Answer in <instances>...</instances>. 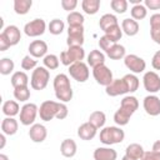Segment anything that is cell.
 Here are the masks:
<instances>
[{
  "label": "cell",
  "instance_id": "cell-1",
  "mask_svg": "<svg viewBox=\"0 0 160 160\" xmlns=\"http://www.w3.org/2000/svg\"><path fill=\"white\" fill-rule=\"evenodd\" d=\"M68 114H69V109L66 104L60 101L58 102L52 100H46L39 108V116L44 121H50L54 118L62 120L68 116Z\"/></svg>",
  "mask_w": 160,
  "mask_h": 160
},
{
  "label": "cell",
  "instance_id": "cell-2",
  "mask_svg": "<svg viewBox=\"0 0 160 160\" xmlns=\"http://www.w3.org/2000/svg\"><path fill=\"white\" fill-rule=\"evenodd\" d=\"M52 86L55 96L58 100H60V102H69L72 99V88L70 84V79L66 74H58L54 78Z\"/></svg>",
  "mask_w": 160,
  "mask_h": 160
},
{
  "label": "cell",
  "instance_id": "cell-3",
  "mask_svg": "<svg viewBox=\"0 0 160 160\" xmlns=\"http://www.w3.org/2000/svg\"><path fill=\"white\" fill-rule=\"evenodd\" d=\"M99 138L104 145H114L124 141L125 132L120 126H105L100 130Z\"/></svg>",
  "mask_w": 160,
  "mask_h": 160
},
{
  "label": "cell",
  "instance_id": "cell-4",
  "mask_svg": "<svg viewBox=\"0 0 160 160\" xmlns=\"http://www.w3.org/2000/svg\"><path fill=\"white\" fill-rule=\"evenodd\" d=\"M50 80V71L45 66H38L35 70H32L31 78H30V86L34 90H44Z\"/></svg>",
  "mask_w": 160,
  "mask_h": 160
},
{
  "label": "cell",
  "instance_id": "cell-5",
  "mask_svg": "<svg viewBox=\"0 0 160 160\" xmlns=\"http://www.w3.org/2000/svg\"><path fill=\"white\" fill-rule=\"evenodd\" d=\"M85 58V50L82 46H70L68 50L60 54V62L65 66H70L75 62L82 61Z\"/></svg>",
  "mask_w": 160,
  "mask_h": 160
},
{
  "label": "cell",
  "instance_id": "cell-6",
  "mask_svg": "<svg viewBox=\"0 0 160 160\" xmlns=\"http://www.w3.org/2000/svg\"><path fill=\"white\" fill-rule=\"evenodd\" d=\"M39 114V108L36 104L34 102H26L21 106V110H20V122L25 126H30V125H34V121L36 119Z\"/></svg>",
  "mask_w": 160,
  "mask_h": 160
},
{
  "label": "cell",
  "instance_id": "cell-7",
  "mask_svg": "<svg viewBox=\"0 0 160 160\" xmlns=\"http://www.w3.org/2000/svg\"><path fill=\"white\" fill-rule=\"evenodd\" d=\"M69 74L78 82H85L89 79V75H90L89 65L84 61L75 62V64L69 66Z\"/></svg>",
  "mask_w": 160,
  "mask_h": 160
},
{
  "label": "cell",
  "instance_id": "cell-8",
  "mask_svg": "<svg viewBox=\"0 0 160 160\" xmlns=\"http://www.w3.org/2000/svg\"><path fill=\"white\" fill-rule=\"evenodd\" d=\"M46 30V22L44 19H34L29 22L25 24L24 26V32L26 36L29 38H38V36H41Z\"/></svg>",
  "mask_w": 160,
  "mask_h": 160
},
{
  "label": "cell",
  "instance_id": "cell-9",
  "mask_svg": "<svg viewBox=\"0 0 160 160\" xmlns=\"http://www.w3.org/2000/svg\"><path fill=\"white\" fill-rule=\"evenodd\" d=\"M92 76L95 79V81L99 84V85H102V86H108L112 82L114 78H112V71L104 64V65H100V66H96L92 69Z\"/></svg>",
  "mask_w": 160,
  "mask_h": 160
},
{
  "label": "cell",
  "instance_id": "cell-10",
  "mask_svg": "<svg viewBox=\"0 0 160 160\" xmlns=\"http://www.w3.org/2000/svg\"><path fill=\"white\" fill-rule=\"evenodd\" d=\"M124 64L125 66L131 71V74H140L144 72L146 69V62L142 58L135 55V54H129L124 58Z\"/></svg>",
  "mask_w": 160,
  "mask_h": 160
},
{
  "label": "cell",
  "instance_id": "cell-11",
  "mask_svg": "<svg viewBox=\"0 0 160 160\" xmlns=\"http://www.w3.org/2000/svg\"><path fill=\"white\" fill-rule=\"evenodd\" d=\"M84 26H69L66 45L70 46H82L84 44Z\"/></svg>",
  "mask_w": 160,
  "mask_h": 160
},
{
  "label": "cell",
  "instance_id": "cell-12",
  "mask_svg": "<svg viewBox=\"0 0 160 160\" xmlns=\"http://www.w3.org/2000/svg\"><path fill=\"white\" fill-rule=\"evenodd\" d=\"M142 84L144 89L150 94L160 91V76L155 71H146L142 76Z\"/></svg>",
  "mask_w": 160,
  "mask_h": 160
},
{
  "label": "cell",
  "instance_id": "cell-13",
  "mask_svg": "<svg viewBox=\"0 0 160 160\" xmlns=\"http://www.w3.org/2000/svg\"><path fill=\"white\" fill-rule=\"evenodd\" d=\"M142 106L148 115H150V116L160 115V99L156 95L150 94V95L145 96L142 100Z\"/></svg>",
  "mask_w": 160,
  "mask_h": 160
},
{
  "label": "cell",
  "instance_id": "cell-14",
  "mask_svg": "<svg viewBox=\"0 0 160 160\" xmlns=\"http://www.w3.org/2000/svg\"><path fill=\"white\" fill-rule=\"evenodd\" d=\"M105 92L109 96L115 98V96H119V95L129 94V90H128V86H126L124 79L121 78V79H114L112 82L105 88Z\"/></svg>",
  "mask_w": 160,
  "mask_h": 160
},
{
  "label": "cell",
  "instance_id": "cell-15",
  "mask_svg": "<svg viewBox=\"0 0 160 160\" xmlns=\"http://www.w3.org/2000/svg\"><path fill=\"white\" fill-rule=\"evenodd\" d=\"M1 35L9 41V44L11 46H15L20 42L21 40V32H20V29L16 26V25H8L2 29L1 31Z\"/></svg>",
  "mask_w": 160,
  "mask_h": 160
},
{
  "label": "cell",
  "instance_id": "cell-16",
  "mask_svg": "<svg viewBox=\"0 0 160 160\" xmlns=\"http://www.w3.org/2000/svg\"><path fill=\"white\" fill-rule=\"evenodd\" d=\"M29 54L35 59H39V58L44 59L48 55V44L44 40L31 41L29 45Z\"/></svg>",
  "mask_w": 160,
  "mask_h": 160
},
{
  "label": "cell",
  "instance_id": "cell-17",
  "mask_svg": "<svg viewBox=\"0 0 160 160\" xmlns=\"http://www.w3.org/2000/svg\"><path fill=\"white\" fill-rule=\"evenodd\" d=\"M48 136V130L42 124H34L30 126L29 138L34 142H42Z\"/></svg>",
  "mask_w": 160,
  "mask_h": 160
},
{
  "label": "cell",
  "instance_id": "cell-18",
  "mask_svg": "<svg viewBox=\"0 0 160 160\" xmlns=\"http://www.w3.org/2000/svg\"><path fill=\"white\" fill-rule=\"evenodd\" d=\"M92 156H94V160H116L118 152L112 148L100 146L94 150Z\"/></svg>",
  "mask_w": 160,
  "mask_h": 160
},
{
  "label": "cell",
  "instance_id": "cell-19",
  "mask_svg": "<svg viewBox=\"0 0 160 160\" xmlns=\"http://www.w3.org/2000/svg\"><path fill=\"white\" fill-rule=\"evenodd\" d=\"M96 132H98V129H96L92 124H90L89 121L81 124V125L78 128V136H79L81 140H85V141L92 140V139L96 136Z\"/></svg>",
  "mask_w": 160,
  "mask_h": 160
},
{
  "label": "cell",
  "instance_id": "cell-20",
  "mask_svg": "<svg viewBox=\"0 0 160 160\" xmlns=\"http://www.w3.org/2000/svg\"><path fill=\"white\" fill-rule=\"evenodd\" d=\"M78 151V145L72 139H64L60 144V152L64 158H74Z\"/></svg>",
  "mask_w": 160,
  "mask_h": 160
},
{
  "label": "cell",
  "instance_id": "cell-21",
  "mask_svg": "<svg viewBox=\"0 0 160 160\" xmlns=\"http://www.w3.org/2000/svg\"><path fill=\"white\" fill-rule=\"evenodd\" d=\"M139 22L131 18H128V19H124L121 21V30L125 35L128 36H135L138 32H139Z\"/></svg>",
  "mask_w": 160,
  "mask_h": 160
},
{
  "label": "cell",
  "instance_id": "cell-22",
  "mask_svg": "<svg viewBox=\"0 0 160 160\" xmlns=\"http://www.w3.org/2000/svg\"><path fill=\"white\" fill-rule=\"evenodd\" d=\"M89 66H91L92 69L100 65L105 64V54L100 50H91L88 55V62Z\"/></svg>",
  "mask_w": 160,
  "mask_h": 160
},
{
  "label": "cell",
  "instance_id": "cell-23",
  "mask_svg": "<svg viewBox=\"0 0 160 160\" xmlns=\"http://www.w3.org/2000/svg\"><path fill=\"white\" fill-rule=\"evenodd\" d=\"M2 114L6 116V118H14L18 114H20V110L21 108L19 106L18 101L15 100H6L4 104H2Z\"/></svg>",
  "mask_w": 160,
  "mask_h": 160
},
{
  "label": "cell",
  "instance_id": "cell-24",
  "mask_svg": "<svg viewBox=\"0 0 160 160\" xmlns=\"http://www.w3.org/2000/svg\"><path fill=\"white\" fill-rule=\"evenodd\" d=\"M18 129H19V124L14 118L2 119V121H1V131L5 135H9V136L15 135L18 132Z\"/></svg>",
  "mask_w": 160,
  "mask_h": 160
},
{
  "label": "cell",
  "instance_id": "cell-25",
  "mask_svg": "<svg viewBox=\"0 0 160 160\" xmlns=\"http://www.w3.org/2000/svg\"><path fill=\"white\" fill-rule=\"evenodd\" d=\"M120 108L126 110L128 112H130L132 115L139 108V100L132 95H126L122 98V100L120 102Z\"/></svg>",
  "mask_w": 160,
  "mask_h": 160
},
{
  "label": "cell",
  "instance_id": "cell-26",
  "mask_svg": "<svg viewBox=\"0 0 160 160\" xmlns=\"http://www.w3.org/2000/svg\"><path fill=\"white\" fill-rule=\"evenodd\" d=\"M144 148L138 144V142H132V144H129L125 149V155L131 158V159H135V160H141L142 156H144Z\"/></svg>",
  "mask_w": 160,
  "mask_h": 160
},
{
  "label": "cell",
  "instance_id": "cell-27",
  "mask_svg": "<svg viewBox=\"0 0 160 160\" xmlns=\"http://www.w3.org/2000/svg\"><path fill=\"white\" fill-rule=\"evenodd\" d=\"M10 80H11V85H12L14 89H15V88L28 86V85H29V81H30V80H29V76L26 75L25 71H15V72L11 75Z\"/></svg>",
  "mask_w": 160,
  "mask_h": 160
},
{
  "label": "cell",
  "instance_id": "cell-28",
  "mask_svg": "<svg viewBox=\"0 0 160 160\" xmlns=\"http://www.w3.org/2000/svg\"><path fill=\"white\" fill-rule=\"evenodd\" d=\"M90 124H92L96 129H102L104 125H105V121H106V115L104 111H100V110H95L90 114L89 116V120H88Z\"/></svg>",
  "mask_w": 160,
  "mask_h": 160
},
{
  "label": "cell",
  "instance_id": "cell-29",
  "mask_svg": "<svg viewBox=\"0 0 160 160\" xmlns=\"http://www.w3.org/2000/svg\"><path fill=\"white\" fill-rule=\"evenodd\" d=\"M105 54H106L111 60H120V59H124V58L126 56V50H125V46H124V45L114 44Z\"/></svg>",
  "mask_w": 160,
  "mask_h": 160
},
{
  "label": "cell",
  "instance_id": "cell-30",
  "mask_svg": "<svg viewBox=\"0 0 160 160\" xmlns=\"http://www.w3.org/2000/svg\"><path fill=\"white\" fill-rule=\"evenodd\" d=\"M118 24H119L118 18L112 14H104L99 20V26L102 31H106L108 29H110V28H112Z\"/></svg>",
  "mask_w": 160,
  "mask_h": 160
},
{
  "label": "cell",
  "instance_id": "cell-31",
  "mask_svg": "<svg viewBox=\"0 0 160 160\" xmlns=\"http://www.w3.org/2000/svg\"><path fill=\"white\" fill-rule=\"evenodd\" d=\"M81 8H82L85 14L95 15L100 9V0H82Z\"/></svg>",
  "mask_w": 160,
  "mask_h": 160
},
{
  "label": "cell",
  "instance_id": "cell-32",
  "mask_svg": "<svg viewBox=\"0 0 160 160\" xmlns=\"http://www.w3.org/2000/svg\"><path fill=\"white\" fill-rule=\"evenodd\" d=\"M131 116H132V115H131L130 112H128L126 110L119 108V109L115 111V114H114V121H115L116 125H119V126L121 128V126H124V125H128V122H129V120H130Z\"/></svg>",
  "mask_w": 160,
  "mask_h": 160
},
{
  "label": "cell",
  "instance_id": "cell-33",
  "mask_svg": "<svg viewBox=\"0 0 160 160\" xmlns=\"http://www.w3.org/2000/svg\"><path fill=\"white\" fill-rule=\"evenodd\" d=\"M31 5H32L31 0H15L14 1V11L18 15H25L29 12Z\"/></svg>",
  "mask_w": 160,
  "mask_h": 160
},
{
  "label": "cell",
  "instance_id": "cell-34",
  "mask_svg": "<svg viewBox=\"0 0 160 160\" xmlns=\"http://www.w3.org/2000/svg\"><path fill=\"white\" fill-rule=\"evenodd\" d=\"M122 79H124V81H125L126 86H128L129 94L135 92V91L139 89L140 81H139V78H138L135 74H131V72H130V74H126V75L122 76Z\"/></svg>",
  "mask_w": 160,
  "mask_h": 160
},
{
  "label": "cell",
  "instance_id": "cell-35",
  "mask_svg": "<svg viewBox=\"0 0 160 160\" xmlns=\"http://www.w3.org/2000/svg\"><path fill=\"white\" fill-rule=\"evenodd\" d=\"M66 21L69 24V26H84V15L79 11H72L69 12L66 16Z\"/></svg>",
  "mask_w": 160,
  "mask_h": 160
},
{
  "label": "cell",
  "instance_id": "cell-36",
  "mask_svg": "<svg viewBox=\"0 0 160 160\" xmlns=\"http://www.w3.org/2000/svg\"><path fill=\"white\" fill-rule=\"evenodd\" d=\"M130 15H131V19L134 20H142L146 18L148 15V9L145 8L144 4H139V5H134L130 10Z\"/></svg>",
  "mask_w": 160,
  "mask_h": 160
},
{
  "label": "cell",
  "instance_id": "cell-37",
  "mask_svg": "<svg viewBox=\"0 0 160 160\" xmlns=\"http://www.w3.org/2000/svg\"><path fill=\"white\" fill-rule=\"evenodd\" d=\"M105 34V36H108L109 39H110V41L111 42H114V44H118V41L121 39V36H122V30H121V26L118 24V25H115V26H112V28H110V29H108L106 31H104Z\"/></svg>",
  "mask_w": 160,
  "mask_h": 160
},
{
  "label": "cell",
  "instance_id": "cell-38",
  "mask_svg": "<svg viewBox=\"0 0 160 160\" xmlns=\"http://www.w3.org/2000/svg\"><path fill=\"white\" fill-rule=\"evenodd\" d=\"M42 64L48 70H56L60 65V58L55 54H48L42 59Z\"/></svg>",
  "mask_w": 160,
  "mask_h": 160
},
{
  "label": "cell",
  "instance_id": "cell-39",
  "mask_svg": "<svg viewBox=\"0 0 160 160\" xmlns=\"http://www.w3.org/2000/svg\"><path fill=\"white\" fill-rule=\"evenodd\" d=\"M48 30L52 35H60L65 30V24L60 19H52L48 25Z\"/></svg>",
  "mask_w": 160,
  "mask_h": 160
},
{
  "label": "cell",
  "instance_id": "cell-40",
  "mask_svg": "<svg viewBox=\"0 0 160 160\" xmlns=\"http://www.w3.org/2000/svg\"><path fill=\"white\" fill-rule=\"evenodd\" d=\"M15 64L10 58H2L0 60V74L1 75H10L14 71Z\"/></svg>",
  "mask_w": 160,
  "mask_h": 160
},
{
  "label": "cell",
  "instance_id": "cell-41",
  "mask_svg": "<svg viewBox=\"0 0 160 160\" xmlns=\"http://www.w3.org/2000/svg\"><path fill=\"white\" fill-rule=\"evenodd\" d=\"M14 98L18 101L25 102L30 99V90L29 86H22V88H15L14 89Z\"/></svg>",
  "mask_w": 160,
  "mask_h": 160
},
{
  "label": "cell",
  "instance_id": "cell-42",
  "mask_svg": "<svg viewBox=\"0 0 160 160\" xmlns=\"http://www.w3.org/2000/svg\"><path fill=\"white\" fill-rule=\"evenodd\" d=\"M129 1L126 0H111L110 1V8L116 12V14H124L128 10Z\"/></svg>",
  "mask_w": 160,
  "mask_h": 160
},
{
  "label": "cell",
  "instance_id": "cell-43",
  "mask_svg": "<svg viewBox=\"0 0 160 160\" xmlns=\"http://www.w3.org/2000/svg\"><path fill=\"white\" fill-rule=\"evenodd\" d=\"M21 68L22 70H35L38 68V61L31 55H25L21 60Z\"/></svg>",
  "mask_w": 160,
  "mask_h": 160
},
{
  "label": "cell",
  "instance_id": "cell-44",
  "mask_svg": "<svg viewBox=\"0 0 160 160\" xmlns=\"http://www.w3.org/2000/svg\"><path fill=\"white\" fill-rule=\"evenodd\" d=\"M98 44H99V46H100V49L101 50H104L105 52L114 45V42H111L110 41V39L108 38V36H105V35H102L100 39H99V41H98Z\"/></svg>",
  "mask_w": 160,
  "mask_h": 160
},
{
  "label": "cell",
  "instance_id": "cell-45",
  "mask_svg": "<svg viewBox=\"0 0 160 160\" xmlns=\"http://www.w3.org/2000/svg\"><path fill=\"white\" fill-rule=\"evenodd\" d=\"M61 8L66 11L72 12L75 10V8L78 6V1L76 0H61Z\"/></svg>",
  "mask_w": 160,
  "mask_h": 160
},
{
  "label": "cell",
  "instance_id": "cell-46",
  "mask_svg": "<svg viewBox=\"0 0 160 160\" xmlns=\"http://www.w3.org/2000/svg\"><path fill=\"white\" fill-rule=\"evenodd\" d=\"M160 29V14H152L150 16V30H159Z\"/></svg>",
  "mask_w": 160,
  "mask_h": 160
},
{
  "label": "cell",
  "instance_id": "cell-47",
  "mask_svg": "<svg viewBox=\"0 0 160 160\" xmlns=\"http://www.w3.org/2000/svg\"><path fill=\"white\" fill-rule=\"evenodd\" d=\"M144 5L146 9L150 10H159L160 9V0H145Z\"/></svg>",
  "mask_w": 160,
  "mask_h": 160
},
{
  "label": "cell",
  "instance_id": "cell-48",
  "mask_svg": "<svg viewBox=\"0 0 160 160\" xmlns=\"http://www.w3.org/2000/svg\"><path fill=\"white\" fill-rule=\"evenodd\" d=\"M141 160H160V152H156V151H152V150L145 151Z\"/></svg>",
  "mask_w": 160,
  "mask_h": 160
},
{
  "label": "cell",
  "instance_id": "cell-49",
  "mask_svg": "<svg viewBox=\"0 0 160 160\" xmlns=\"http://www.w3.org/2000/svg\"><path fill=\"white\" fill-rule=\"evenodd\" d=\"M151 66H152L155 70H160V50H158V51L152 55Z\"/></svg>",
  "mask_w": 160,
  "mask_h": 160
},
{
  "label": "cell",
  "instance_id": "cell-50",
  "mask_svg": "<svg viewBox=\"0 0 160 160\" xmlns=\"http://www.w3.org/2000/svg\"><path fill=\"white\" fill-rule=\"evenodd\" d=\"M10 46H11V45L9 44V41L0 34V51H5V50H8Z\"/></svg>",
  "mask_w": 160,
  "mask_h": 160
},
{
  "label": "cell",
  "instance_id": "cell-51",
  "mask_svg": "<svg viewBox=\"0 0 160 160\" xmlns=\"http://www.w3.org/2000/svg\"><path fill=\"white\" fill-rule=\"evenodd\" d=\"M150 36L154 40V42L160 45V29L159 30H150Z\"/></svg>",
  "mask_w": 160,
  "mask_h": 160
},
{
  "label": "cell",
  "instance_id": "cell-52",
  "mask_svg": "<svg viewBox=\"0 0 160 160\" xmlns=\"http://www.w3.org/2000/svg\"><path fill=\"white\" fill-rule=\"evenodd\" d=\"M5 136L6 135L4 132H1V135H0V149H4L5 148V144H6V138Z\"/></svg>",
  "mask_w": 160,
  "mask_h": 160
},
{
  "label": "cell",
  "instance_id": "cell-53",
  "mask_svg": "<svg viewBox=\"0 0 160 160\" xmlns=\"http://www.w3.org/2000/svg\"><path fill=\"white\" fill-rule=\"evenodd\" d=\"M152 151L160 152V140H156V141L152 144Z\"/></svg>",
  "mask_w": 160,
  "mask_h": 160
},
{
  "label": "cell",
  "instance_id": "cell-54",
  "mask_svg": "<svg viewBox=\"0 0 160 160\" xmlns=\"http://www.w3.org/2000/svg\"><path fill=\"white\" fill-rule=\"evenodd\" d=\"M131 4H134V5H139V4H141V0H129Z\"/></svg>",
  "mask_w": 160,
  "mask_h": 160
},
{
  "label": "cell",
  "instance_id": "cell-55",
  "mask_svg": "<svg viewBox=\"0 0 160 160\" xmlns=\"http://www.w3.org/2000/svg\"><path fill=\"white\" fill-rule=\"evenodd\" d=\"M0 160H9V158L5 154H0Z\"/></svg>",
  "mask_w": 160,
  "mask_h": 160
},
{
  "label": "cell",
  "instance_id": "cell-56",
  "mask_svg": "<svg viewBox=\"0 0 160 160\" xmlns=\"http://www.w3.org/2000/svg\"><path fill=\"white\" fill-rule=\"evenodd\" d=\"M121 160H135V159H131V158H129V156H126V155H124V156L121 158Z\"/></svg>",
  "mask_w": 160,
  "mask_h": 160
}]
</instances>
